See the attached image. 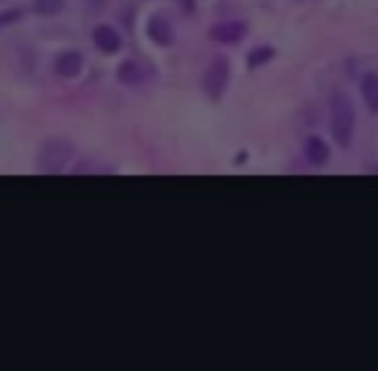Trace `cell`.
Listing matches in <instances>:
<instances>
[{"instance_id": "ba28073f", "label": "cell", "mask_w": 378, "mask_h": 371, "mask_svg": "<svg viewBox=\"0 0 378 371\" xmlns=\"http://www.w3.org/2000/svg\"><path fill=\"white\" fill-rule=\"evenodd\" d=\"M304 157L309 160L311 166H324L330 157V147L322 137H309L304 142Z\"/></svg>"}, {"instance_id": "8fae6325", "label": "cell", "mask_w": 378, "mask_h": 371, "mask_svg": "<svg viewBox=\"0 0 378 371\" xmlns=\"http://www.w3.org/2000/svg\"><path fill=\"white\" fill-rule=\"evenodd\" d=\"M273 57H275V49H273V47H258V49H252V52H250L247 62H250V68H258V65L271 62Z\"/></svg>"}, {"instance_id": "3957f363", "label": "cell", "mask_w": 378, "mask_h": 371, "mask_svg": "<svg viewBox=\"0 0 378 371\" xmlns=\"http://www.w3.org/2000/svg\"><path fill=\"white\" fill-rule=\"evenodd\" d=\"M227 83H229V62L224 57H216L206 70L204 88L211 98H219L224 93V88H227Z\"/></svg>"}, {"instance_id": "52a82bcc", "label": "cell", "mask_w": 378, "mask_h": 371, "mask_svg": "<svg viewBox=\"0 0 378 371\" xmlns=\"http://www.w3.org/2000/svg\"><path fill=\"white\" fill-rule=\"evenodd\" d=\"M93 41H96V47L101 49V52H106V54H114V52L121 49V37H118L111 26H98V29L93 31Z\"/></svg>"}, {"instance_id": "277c9868", "label": "cell", "mask_w": 378, "mask_h": 371, "mask_svg": "<svg viewBox=\"0 0 378 371\" xmlns=\"http://www.w3.org/2000/svg\"><path fill=\"white\" fill-rule=\"evenodd\" d=\"M244 34H247L244 23H240V21H224V23H219V26L211 29V39L222 41V44H237Z\"/></svg>"}, {"instance_id": "9c48e42d", "label": "cell", "mask_w": 378, "mask_h": 371, "mask_svg": "<svg viewBox=\"0 0 378 371\" xmlns=\"http://www.w3.org/2000/svg\"><path fill=\"white\" fill-rule=\"evenodd\" d=\"M116 75L121 83H126V86H136V83L145 80V68H142L139 62H134V59H126L124 65L118 68Z\"/></svg>"}, {"instance_id": "4fadbf2b", "label": "cell", "mask_w": 378, "mask_h": 371, "mask_svg": "<svg viewBox=\"0 0 378 371\" xmlns=\"http://www.w3.org/2000/svg\"><path fill=\"white\" fill-rule=\"evenodd\" d=\"M21 19V10H6V13H0V26H6V23H13V21Z\"/></svg>"}, {"instance_id": "7c38bea8", "label": "cell", "mask_w": 378, "mask_h": 371, "mask_svg": "<svg viewBox=\"0 0 378 371\" xmlns=\"http://www.w3.org/2000/svg\"><path fill=\"white\" fill-rule=\"evenodd\" d=\"M34 6L44 16H54V13H59V10L65 8V0H36Z\"/></svg>"}, {"instance_id": "30bf717a", "label": "cell", "mask_w": 378, "mask_h": 371, "mask_svg": "<svg viewBox=\"0 0 378 371\" xmlns=\"http://www.w3.org/2000/svg\"><path fill=\"white\" fill-rule=\"evenodd\" d=\"M360 93H363V101L368 103L370 111H378V75H376V72L363 75V83H360Z\"/></svg>"}, {"instance_id": "8992f818", "label": "cell", "mask_w": 378, "mask_h": 371, "mask_svg": "<svg viewBox=\"0 0 378 371\" xmlns=\"http://www.w3.org/2000/svg\"><path fill=\"white\" fill-rule=\"evenodd\" d=\"M147 37L155 41V44H160V47H167V44H173V26H170L165 19L155 16V19H149V23H147Z\"/></svg>"}, {"instance_id": "7a4b0ae2", "label": "cell", "mask_w": 378, "mask_h": 371, "mask_svg": "<svg viewBox=\"0 0 378 371\" xmlns=\"http://www.w3.org/2000/svg\"><path fill=\"white\" fill-rule=\"evenodd\" d=\"M72 160V145L67 139H47L36 155V166L44 173H62Z\"/></svg>"}, {"instance_id": "5b68a950", "label": "cell", "mask_w": 378, "mask_h": 371, "mask_svg": "<svg viewBox=\"0 0 378 371\" xmlns=\"http://www.w3.org/2000/svg\"><path fill=\"white\" fill-rule=\"evenodd\" d=\"M83 70V54L80 52H65L54 62V72L59 78H78Z\"/></svg>"}, {"instance_id": "6da1fadb", "label": "cell", "mask_w": 378, "mask_h": 371, "mask_svg": "<svg viewBox=\"0 0 378 371\" xmlns=\"http://www.w3.org/2000/svg\"><path fill=\"white\" fill-rule=\"evenodd\" d=\"M330 129H332V137H335V142H337L339 147H348L350 142H353V134H355V108H353L348 96L332 98Z\"/></svg>"}]
</instances>
